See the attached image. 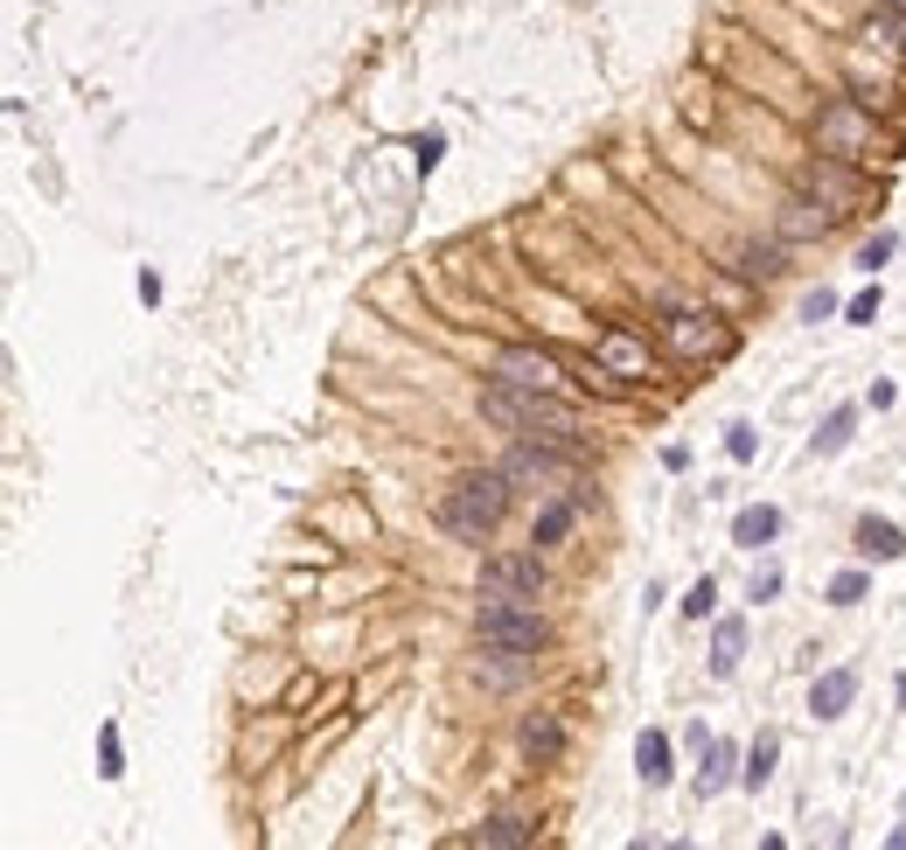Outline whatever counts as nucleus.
I'll use <instances>...</instances> for the list:
<instances>
[{
    "instance_id": "obj_1",
    "label": "nucleus",
    "mask_w": 906,
    "mask_h": 850,
    "mask_svg": "<svg viewBox=\"0 0 906 850\" xmlns=\"http://www.w3.org/2000/svg\"><path fill=\"white\" fill-rule=\"evenodd\" d=\"M481 411L516 432H531V440H565L579 446V432H586V419H579L572 405H558L551 391H531V384H509V376H496V384L481 391Z\"/></svg>"
},
{
    "instance_id": "obj_2",
    "label": "nucleus",
    "mask_w": 906,
    "mask_h": 850,
    "mask_svg": "<svg viewBox=\"0 0 906 850\" xmlns=\"http://www.w3.org/2000/svg\"><path fill=\"white\" fill-rule=\"evenodd\" d=\"M509 481H516L509 467H502V475H461L446 488V502H440V523L461 544H481L502 523V509H509Z\"/></svg>"
},
{
    "instance_id": "obj_3",
    "label": "nucleus",
    "mask_w": 906,
    "mask_h": 850,
    "mask_svg": "<svg viewBox=\"0 0 906 850\" xmlns=\"http://www.w3.org/2000/svg\"><path fill=\"white\" fill-rule=\"evenodd\" d=\"M481 641L496 655H531L537 641H544L537 599H481Z\"/></svg>"
},
{
    "instance_id": "obj_4",
    "label": "nucleus",
    "mask_w": 906,
    "mask_h": 850,
    "mask_svg": "<svg viewBox=\"0 0 906 850\" xmlns=\"http://www.w3.org/2000/svg\"><path fill=\"white\" fill-rule=\"evenodd\" d=\"M544 593V558L537 551H509L481 564V599H537Z\"/></svg>"
},
{
    "instance_id": "obj_5",
    "label": "nucleus",
    "mask_w": 906,
    "mask_h": 850,
    "mask_svg": "<svg viewBox=\"0 0 906 850\" xmlns=\"http://www.w3.org/2000/svg\"><path fill=\"white\" fill-rule=\"evenodd\" d=\"M816 140H823L837 161H858L864 147H872V119H864V112H858L851 98H844V105H829L823 119H816Z\"/></svg>"
},
{
    "instance_id": "obj_6",
    "label": "nucleus",
    "mask_w": 906,
    "mask_h": 850,
    "mask_svg": "<svg viewBox=\"0 0 906 850\" xmlns=\"http://www.w3.org/2000/svg\"><path fill=\"white\" fill-rule=\"evenodd\" d=\"M670 349L676 356H725V342H732V335L719 328V321H711V314H670Z\"/></svg>"
},
{
    "instance_id": "obj_7",
    "label": "nucleus",
    "mask_w": 906,
    "mask_h": 850,
    "mask_svg": "<svg viewBox=\"0 0 906 850\" xmlns=\"http://www.w3.org/2000/svg\"><path fill=\"white\" fill-rule=\"evenodd\" d=\"M496 376H509V384H531V391H551L558 363H551L544 349H502V356H496Z\"/></svg>"
},
{
    "instance_id": "obj_8",
    "label": "nucleus",
    "mask_w": 906,
    "mask_h": 850,
    "mask_svg": "<svg viewBox=\"0 0 906 850\" xmlns=\"http://www.w3.org/2000/svg\"><path fill=\"white\" fill-rule=\"evenodd\" d=\"M851 697H858V669H829V676H816V690H809V711H816V718H844Z\"/></svg>"
},
{
    "instance_id": "obj_9",
    "label": "nucleus",
    "mask_w": 906,
    "mask_h": 850,
    "mask_svg": "<svg viewBox=\"0 0 906 850\" xmlns=\"http://www.w3.org/2000/svg\"><path fill=\"white\" fill-rule=\"evenodd\" d=\"M509 475L516 481H572V461H565V453H544V446H523L516 461H509Z\"/></svg>"
},
{
    "instance_id": "obj_10",
    "label": "nucleus",
    "mask_w": 906,
    "mask_h": 850,
    "mask_svg": "<svg viewBox=\"0 0 906 850\" xmlns=\"http://www.w3.org/2000/svg\"><path fill=\"white\" fill-rule=\"evenodd\" d=\"M732 537H740L746 544V551H760V544H774V537H781V509H740V523H732Z\"/></svg>"
},
{
    "instance_id": "obj_11",
    "label": "nucleus",
    "mask_w": 906,
    "mask_h": 850,
    "mask_svg": "<svg viewBox=\"0 0 906 850\" xmlns=\"http://www.w3.org/2000/svg\"><path fill=\"white\" fill-rule=\"evenodd\" d=\"M558 746H565V725H558L551 711L523 718V753H531V760H558Z\"/></svg>"
},
{
    "instance_id": "obj_12",
    "label": "nucleus",
    "mask_w": 906,
    "mask_h": 850,
    "mask_svg": "<svg viewBox=\"0 0 906 850\" xmlns=\"http://www.w3.org/2000/svg\"><path fill=\"white\" fill-rule=\"evenodd\" d=\"M635 767H641V781H649V788H663L670 781V740H663V732H641V746H635Z\"/></svg>"
},
{
    "instance_id": "obj_13",
    "label": "nucleus",
    "mask_w": 906,
    "mask_h": 850,
    "mask_svg": "<svg viewBox=\"0 0 906 850\" xmlns=\"http://www.w3.org/2000/svg\"><path fill=\"white\" fill-rule=\"evenodd\" d=\"M858 551H864V558H899L906 537H899L885 516H864V523H858Z\"/></svg>"
},
{
    "instance_id": "obj_14",
    "label": "nucleus",
    "mask_w": 906,
    "mask_h": 850,
    "mask_svg": "<svg viewBox=\"0 0 906 850\" xmlns=\"http://www.w3.org/2000/svg\"><path fill=\"white\" fill-rule=\"evenodd\" d=\"M740 655H746V628H740V620H725L719 641H711V676H732V669H740Z\"/></svg>"
},
{
    "instance_id": "obj_15",
    "label": "nucleus",
    "mask_w": 906,
    "mask_h": 850,
    "mask_svg": "<svg viewBox=\"0 0 906 850\" xmlns=\"http://www.w3.org/2000/svg\"><path fill=\"white\" fill-rule=\"evenodd\" d=\"M705 773H697V795H719V788L732 781V746H719V740H705Z\"/></svg>"
},
{
    "instance_id": "obj_16",
    "label": "nucleus",
    "mask_w": 906,
    "mask_h": 850,
    "mask_svg": "<svg viewBox=\"0 0 906 850\" xmlns=\"http://www.w3.org/2000/svg\"><path fill=\"white\" fill-rule=\"evenodd\" d=\"M851 426H858V411L837 405V411L823 419V432H816V453H844V446H851Z\"/></svg>"
},
{
    "instance_id": "obj_17",
    "label": "nucleus",
    "mask_w": 906,
    "mask_h": 850,
    "mask_svg": "<svg viewBox=\"0 0 906 850\" xmlns=\"http://www.w3.org/2000/svg\"><path fill=\"white\" fill-rule=\"evenodd\" d=\"M829 217H837V210H823V202H816V210H809V202H788V223H781V231L788 237H823Z\"/></svg>"
},
{
    "instance_id": "obj_18",
    "label": "nucleus",
    "mask_w": 906,
    "mask_h": 850,
    "mask_svg": "<svg viewBox=\"0 0 906 850\" xmlns=\"http://www.w3.org/2000/svg\"><path fill=\"white\" fill-rule=\"evenodd\" d=\"M809 188H816L823 202H858V182L837 175V167H816V175H809Z\"/></svg>"
},
{
    "instance_id": "obj_19",
    "label": "nucleus",
    "mask_w": 906,
    "mask_h": 850,
    "mask_svg": "<svg viewBox=\"0 0 906 850\" xmlns=\"http://www.w3.org/2000/svg\"><path fill=\"white\" fill-rule=\"evenodd\" d=\"M565 531H572V502H551V509H544V516H537V531H531V544L544 551V544H558Z\"/></svg>"
},
{
    "instance_id": "obj_20",
    "label": "nucleus",
    "mask_w": 906,
    "mask_h": 850,
    "mask_svg": "<svg viewBox=\"0 0 906 850\" xmlns=\"http://www.w3.org/2000/svg\"><path fill=\"white\" fill-rule=\"evenodd\" d=\"M864 593H872V579H864V572H837V579H829V607H858Z\"/></svg>"
},
{
    "instance_id": "obj_21",
    "label": "nucleus",
    "mask_w": 906,
    "mask_h": 850,
    "mask_svg": "<svg viewBox=\"0 0 906 850\" xmlns=\"http://www.w3.org/2000/svg\"><path fill=\"white\" fill-rule=\"evenodd\" d=\"M774 753H781L774 740H760V746H753V760H746V773H740L746 788H767V781H774Z\"/></svg>"
},
{
    "instance_id": "obj_22",
    "label": "nucleus",
    "mask_w": 906,
    "mask_h": 850,
    "mask_svg": "<svg viewBox=\"0 0 906 850\" xmlns=\"http://www.w3.org/2000/svg\"><path fill=\"white\" fill-rule=\"evenodd\" d=\"M711 607H719V585H711V579H697L690 593H684V614H690V620H705Z\"/></svg>"
},
{
    "instance_id": "obj_23",
    "label": "nucleus",
    "mask_w": 906,
    "mask_h": 850,
    "mask_svg": "<svg viewBox=\"0 0 906 850\" xmlns=\"http://www.w3.org/2000/svg\"><path fill=\"white\" fill-rule=\"evenodd\" d=\"M98 773H105V781H119V773H126L119 767V732H112V725L98 732Z\"/></svg>"
},
{
    "instance_id": "obj_24",
    "label": "nucleus",
    "mask_w": 906,
    "mask_h": 850,
    "mask_svg": "<svg viewBox=\"0 0 906 850\" xmlns=\"http://www.w3.org/2000/svg\"><path fill=\"white\" fill-rule=\"evenodd\" d=\"M600 356H607V363H614V370H635V363H641V356H635V342H628V335H607V342H600Z\"/></svg>"
},
{
    "instance_id": "obj_25",
    "label": "nucleus",
    "mask_w": 906,
    "mask_h": 850,
    "mask_svg": "<svg viewBox=\"0 0 906 850\" xmlns=\"http://www.w3.org/2000/svg\"><path fill=\"white\" fill-rule=\"evenodd\" d=\"M893 252H899V237L885 231V237H872V244H864V252H858V266L872 272V266H885V258H893Z\"/></svg>"
},
{
    "instance_id": "obj_26",
    "label": "nucleus",
    "mask_w": 906,
    "mask_h": 850,
    "mask_svg": "<svg viewBox=\"0 0 906 850\" xmlns=\"http://www.w3.org/2000/svg\"><path fill=\"white\" fill-rule=\"evenodd\" d=\"M725 446H732V461H753V432H746V426H732Z\"/></svg>"
},
{
    "instance_id": "obj_27",
    "label": "nucleus",
    "mask_w": 906,
    "mask_h": 850,
    "mask_svg": "<svg viewBox=\"0 0 906 850\" xmlns=\"http://www.w3.org/2000/svg\"><path fill=\"white\" fill-rule=\"evenodd\" d=\"M746 272H760V279L781 272V252H746Z\"/></svg>"
},
{
    "instance_id": "obj_28",
    "label": "nucleus",
    "mask_w": 906,
    "mask_h": 850,
    "mask_svg": "<svg viewBox=\"0 0 906 850\" xmlns=\"http://www.w3.org/2000/svg\"><path fill=\"white\" fill-rule=\"evenodd\" d=\"M872 314H879V287H872V293H858V300H851V321H864V328H872Z\"/></svg>"
},
{
    "instance_id": "obj_29",
    "label": "nucleus",
    "mask_w": 906,
    "mask_h": 850,
    "mask_svg": "<svg viewBox=\"0 0 906 850\" xmlns=\"http://www.w3.org/2000/svg\"><path fill=\"white\" fill-rule=\"evenodd\" d=\"M516 837H523V823H516V816H502L496 829H488V843H516Z\"/></svg>"
}]
</instances>
